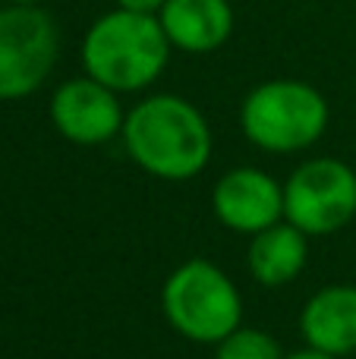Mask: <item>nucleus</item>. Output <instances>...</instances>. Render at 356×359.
<instances>
[{"instance_id":"nucleus-14","label":"nucleus","mask_w":356,"mask_h":359,"mask_svg":"<svg viewBox=\"0 0 356 359\" xmlns=\"http://www.w3.org/2000/svg\"><path fill=\"white\" fill-rule=\"evenodd\" d=\"M284 359H338V356H328V353H322V350L303 347V350H294V353H287Z\"/></svg>"},{"instance_id":"nucleus-2","label":"nucleus","mask_w":356,"mask_h":359,"mask_svg":"<svg viewBox=\"0 0 356 359\" xmlns=\"http://www.w3.org/2000/svg\"><path fill=\"white\" fill-rule=\"evenodd\" d=\"M170 50L158 16L114 6L85 29L79 54L85 76L117 95H136L161 79Z\"/></svg>"},{"instance_id":"nucleus-8","label":"nucleus","mask_w":356,"mask_h":359,"mask_svg":"<svg viewBox=\"0 0 356 359\" xmlns=\"http://www.w3.org/2000/svg\"><path fill=\"white\" fill-rule=\"evenodd\" d=\"M212 215L231 233L256 236L284 221V183L262 168H233L212 186Z\"/></svg>"},{"instance_id":"nucleus-10","label":"nucleus","mask_w":356,"mask_h":359,"mask_svg":"<svg viewBox=\"0 0 356 359\" xmlns=\"http://www.w3.org/2000/svg\"><path fill=\"white\" fill-rule=\"evenodd\" d=\"M158 22L174 50L214 54L233 35V6L231 0H167Z\"/></svg>"},{"instance_id":"nucleus-7","label":"nucleus","mask_w":356,"mask_h":359,"mask_svg":"<svg viewBox=\"0 0 356 359\" xmlns=\"http://www.w3.org/2000/svg\"><path fill=\"white\" fill-rule=\"evenodd\" d=\"M50 123L67 142L95 149L120 139L123 133V101L114 88L101 86L92 76H76L54 88L50 95Z\"/></svg>"},{"instance_id":"nucleus-12","label":"nucleus","mask_w":356,"mask_h":359,"mask_svg":"<svg viewBox=\"0 0 356 359\" xmlns=\"http://www.w3.org/2000/svg\"><path fill=\"white\" fill-rule=\"evenodd\" d=\"M212 350H214V359H284L287 356L271 331L246 328V325L231 331V334L221 344H214Z\"/></svg>"},{"instance_id":"nucleus-11","label":"nucleus","mask_w":356,"mask_h":359,"mask_svg":"<svg viewBox=\"0 0 356 359\" xmlns=\"http://www.w3.org/2000/svg\"><path fill=\"white\" fill-rule=\"evenodd\" d=\"M309 262V236L290 221H278L271 227L249 236L246 271L265 290H281L294 284Z\"/></svg>"},{"instance_id":"nucleus-9","label":"nucleus","mask_w":356,"mask_h":359,"mask_svg":"<svg viewBox=\"0 0 356 359\" xmlns=\"http://www.w3.org/2000/svg\"><path fill=\"white\" fill-rule=\"evenodd\" d=\"M300 334L306 347L328 356L356 353V284H328L300 309Z\"/></svg>"},{"instance_id":"nucleus-5","label":"nucleus","mask_w":356,"mask_h":359,"mask_svg":"<svg viewBox=\"0 0 356 359\" xmlns=\"http://www.w3.org/2000/svg\"><path fill=\"white\" fill-rule=\"evenodd\" d=\"M356 217V170L341 158H309L284 180V221L303 233L331 236Z\"/></svg>"},{"instance_id":"nucleus-3","label":"nucleus","mask_w":356,"mask_h":359,"mask_svg":"<svg viewBox=\"0 0 356 359\" xmlns=\"http://www.w3.org/2000/svg\"><path fill=\"white\" fill-rule=\"evenodd\" d=\"M328 98L303 79L259 82L240 104V130L246 142L268 155H296L313 149L328 133Z\"/></svg>"},{"instance_id":"nucleus-6","label":"nucleus","mask_w":356,"mask_h":359,"mask_svg":"<svg viewBox=\"0 0 356 359\" xmlns=\"http://www.w3.org/2000/svg\"><path fill=\"white\" fill-rule=\"evenodd\" d=\"M60 54V32L41 6H0V101L35 95Z\"/></svg>"},{"instance_id":"nucleus-13","label":"nucleus","mask_w":356,"mask_h":359,"mask_svg":"<svg viewBox=\"0 0 356 359\" xmlns=\"http://www.w3.org/2000/svg\"><path fill=\"white\" fill-rule=\"evenodd\" d=\"M164 4H167V0H117L120 10H130V13H149V16H158Z\"/></svg>"},{"instance_id":"nucleus-4","label":"nucleus","mask_w":356,"mask_h":359,"mask_svg":"<svg viewBox=\"0 0 356 359\" xmlns=\"http://www.w3.org/2000/svg\"><path fill=\"white\" fill-rule=\"evenodd\" d=\"M161 312L183 341L214 347L243 325V293L212 259H186L164 278Z\"/></svg>"},{"instance_id":"nucleus-15","label":"nucleus","mask_w":356,"mask_h":359,"mask_svg":"<svg viewBox=\"0 0 356 359\" xmlns=\"http://www.w3.org/2000/svg\"><path fill=\"white\" fill-rule=\"evenodd\" d=\"M6 4H19V6H38L41 0H6Z\"/></svg>"},{"instance_id":"nucleus-1","label":"nucleus","mask_w":356,"mask_h":359,"mask_svg":"<svg viewBox=\"0 0 356 359\" xmlns=\"http://www.w3.org/2000/svg\"><path fill=\"white\" fill-rule=\"evenodd\" d=\"M123 149L142 174L167 183L199 177L214 155V136L205 114L180 95H149L126 111Z\"/></svg>"}]
</instances>
